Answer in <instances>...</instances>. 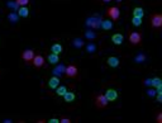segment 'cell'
<instances>
[{
  "instance_id": "obj_19",
  "label": "cell",
  "mask_w": 162,
  "mask_h": 123,
  "mask_svg": "<svg viewBox=\"0 0 162 123\" xmlns=\"http://www.w3.org/2000/svg\"><path fill=\"white\" fill-rule=\"evenodd\" d=\"M132 23H133L134 27H139V25L142 24V18H137V17H133V19H132Z\"/></svg>"
},
{
  "instance_id": "obj_13",
  "label": "cell",
  "mask_w": 162,
  "mask_h": 123,
  "mask_svg": "<svg viewBox=\"0 0 162 123\" xmlns=\"http://www.w3.org/2000/svg\"><path fill=\"white\" fill-rule=\"evenodd\" d=\"M111 41H113L114 45H122L123 36L122 34H119V33H115V34H113V37H111Z\"/></svg>"
},
{
  "instance_id": "obj_8",
  "label": "cell",
  "mask_w": 162,
  "mask_h": 123,
  "mask_svg": "<svg viewBox=\"0 0 162 123\" xmlns=\"http://www.w3.org/2000/svg\"><path fill=\"white\" fill-rule=\"evenodd\" d=\"M33 57H34V51H32V49H27V51H24L22 53V58L24 61H27V62L33 60Z\"/></svg>"
},
{
  "instance_id": "obj_12",
  "label": "cell",
  "mask_w": 162,
  "mask_h": 123,
  "mask_svg": "<svg viewBox=\"0 0 162 123\" xmlns=\"http://www.w3.org/2000/svg\"><path fill=\"white\" fill-rule=\"evenodd\" d=\"M75 98H76V95L72 92H66V94L63 95V99L66 103H71V102L75 100Z\"/></svg>"
},
{
  "instance_id": "obj_25",
  "label": "cell",
  "mask_w": 162,
  "mask_h": 123,
  "mask_svg": "<svg viewBox=\"0 0 162 123\" xmlns=\"http://www.w3.org/2000/svg\"><path fill=\"white\" fill-rule=\"evenodd\" d=\"M103 1H105V3H108V1H111V0H103Z\"/></svg>"
},
{
  "instance_id": "obj_21",
  "label": "cell",
  "mask_w": 162,
  "mask_h": 123,
  "mask_svg": "<svg viewBox=\"0 0 162 123\" xmlns=\"http://www.w3.org/2000/svg\"><path fill=\"white\" fill-rule=\"evenodd\" d=\"M152 85H155V86H158V85H161V80L158 78H156V79H153L152 80Z\"/></svg>"
},
{
  "instance_id": "obj_9",
  "label": "cell",
  "mask_w": 162,
  "mask_h": 123,
  "mask_svg": "<svg viewBox=\"0 0 162 123\" xmlns=\"http://www.w3.org/2000/svg\"><path fill=\"white\" fill-rule=\"evenodd\" d=\"M58 85H60V79H58L57 76H53V78H51L48 80V86L51 88V89H57Z\"/></svg>"
},
{
  "instance_id": "obj_7",
  "label": "cell",
  "mask_w": 162,
  "mask_h": 123,
  "mask_svg": "<svg viewBox=\"0 0 162 123\" xmlns=\"http://www.w3.org/2000/svg\"><path fill=\"white\" fill-rule=\"evenodd\" d=\"M32 64L36 67H42L45 65V58L41 56V55H34L33 60H32Z\"/></svg>"
},
{
  "instance_id": "obj_15",
  "label": "cell",
  "mask_w": 162,
  "mask_h": 123,
  "mask_svg": "<svg viewBox=\"0 0 162 123\" xmlns=\"http://www.w3.org/2000/svg\"><path fill=\"white\" fill-rule=\"evenodd\" d=\"M47 60H48V62H49V64L55 65V64H57L58 61H60V58H58V55H56V53H51V55L48 56V58H47Z\"/></svg>"
},
{
  "instance_id": "obj_3",
  "label": "cell",
  "mask_w": 162,
  "mask_h": 123,
  "mask_svg": "<svg viewBox=\"0 0 162 123\" xmlns=\"http://www.w3.org/2000/svg\"><path fill=\"white\" fill-rule=\"evenodd\" d=\"M65 74H66L67 78H75L77 75V67L75 65H70L65 69Z\"/></svg>"
},
{
  "instance_id": "obj_2",
  "label": "cell",
  "mask_w": 162,
  "mask_h": 123,
  "mask_svg": "<svg viewBox=\"0 0 162 123\" xmlns=\"http://www.w3.org/2000/svg\"><path fill=\"white\" fill-rule=\"evenodd\" d=\"M151 24L153 28H160L162 25V15L161 14H153L151 18Z\"/></svg>"
},
{
  "instance_id": "obj_24",
  "label": "cell",
  "mask_w": 162,
  "mask_h": 123,
  "mask_svg": "<svg viewBox=\"0 0 162 123\" xmlns=\"http://www.w3.org/2000/svg\"><path fill=\"white\" fill-rule=\"evenodd\" d=\"M48 122H49V123H58V122H60V119H57V118H52V119H49Z\"/></svg>"
},
{
  "instance_id": "obj_18",
  "label": "cell",
  "mask_w": 162,
  "mask_h": 123,
  "mask_svg": "<svg viewBox=\"0 0 162 123\" xmlns=\"http://www.w3.org/2000/svg\"><path fill=\"white\" fill-rule=\"evenodd\" d=\"M66 92H67L66 86H57V92H56V94H57L58 96H63L65 94H66Z\"/></svg>"
},
{
  "instance_id": "obj_4",
  "label": "cell",
  "mask_w": 162,
  "mask_h": 123,
  "mask_svg": "<svg viewBox=\"0 0 162 123\" xmlns=\"http://www.w3.org/2000/svg\"><path fill=\"white\" fill-rule=\"evenodd\" d=\"M141 41H142V36L138 32H133V33L129 34V42L132 45H138V43H141Z\"/></svg>"
},
{
  "instance_id": "obj_23",
  "label": "cell",
  "mask_w": 162,
  "mask_h": 123,
  "mask_svg": "<svg viewBox=\"0 0 162 123\" xmlns=\"http://www.w3.org/2000/svg\"><path fill=\"white\" fill-rule=\"evenodd\" d=\"M157 123H162V113H160L157 116Z\"/></svg>"
},
{
  "instance_id": "obj_10",
  "label": "cell",
  "mask_w": 162,
  "mask_h": 123,
  "mask_svg": "<svg viewBox=\"0 0 162 123\" xmlns=\"http://www.w3.org/2000/svg\"><path fill=\"white\" fill-rule=\"evenodd\" d=\"M108 65L110 67H118L119 66V58L115 56H111L108 58Z\"/></svg>"
},
{
  "instance_id": "obj_6",
  "label": "cell",
  "mask_w": 162,
  "mask_h": 123,
  "mask_svg": "<svg viewBox=\"0 0 162 123\" xmlns=\"http://www.w3.org/2000/svg\"><path fill=\"white\" fill-rule=\"evenodd\" d=\"M108 15L113 20H117L120 15V10L118 9L117 7H111V8H109L108 9Z\"/></svg>"
},
{
  "instance_id": "obj_5",
  "label": "cell",
  "mask_w": 162,
  "mask_h": 123,
  "mask_svg": "<svg viewBox=\"0 0 162 123\" xmlns=\"http://www.w3.org/2000/svg\"><path fill=\"white\" fill-rule=\"evenodd\" d=\"M104 95H105V98L108 99V102H114L118 99V93H117V90H114V89H108Z\"/></svg>"
},
{
  "instance_id": "obj_1",
  "label": "cell",
  "mask_w": 162,
  "mask_h": 123,
  "mask_svg": "<svg viewBox=\"0 0 162 123\" xmlns=\"http://www.w3.org/2000/svg\"><path fill=\"white\" fill-rule=\"evenodd\" d=\"M108 99L105 98V95L104 94H99L98 96L95 98V105L98 108H105L108 105Z\"/></svg>"
},
{
  "instance_id": "obj_16",
  "label": "cell",
  "mask_w": 162,
  "mask_h": 123,
  "mask_svg": "<svg viewBox=\"0 0 162 123\" xmlns=\"http://www.w3.org/2000/svg\"><path fill=\"white\" fill-rule=\"evenodd\" d=\"M101 28L104 29V31H110V29L113 28V23H111V20H104V22L101 23Z\"/></svg>"
},
{
  "instance_id": "obj_26",
  "label": "cell",
  "mask_w": 162,
  "mask_h": 123,
  "mask_svg": "<svg viewBox=\"0 0 162 123\" xmlns=\"http://www.w3.org/2000/svg\"><path fill=\"white\" fill-rule=\"evenodd\" d=\"M118 1H122V0H118Z\"/></svg>"
},
{
  "instance_id": "obj_22",
  "label": "cell",
  "mask_w": 162,
  "mask_h": 123,
  "mask_svg": "<svg viewBox=\"0 0 162 123\" xmlns=\"http://www.w3.org/2000/svg\"><path fill=\"white\" fill-rule=\"evenodd\" d=\"M60 122H61V123H70L71 121H70L69 118H61V119H60Z\"/></svg>"
},
{
  "instance_id": "obj_20",
  "label": "cell",
  "mask_w": 162,
  "mask_h": 123,
  "mask_svg": "<svg viewBox=\"0 0 162 123\" xmlns=\"http://www.w3.org/2000/svg\"><path fill=\"white\" fill-rule=\"evenodd\" d=\"M29 3V0H17V4L19 5V7H25Z\"/></svg>"
},
{
  "instance_id": "obj_11",
  "label": "cell",
  "mask_w": 162,
  "mask_h": 123,
  "mask_svg": "<svg viewBox=\"0 0 162 123\" xmlns=\"http://www.w3.org/2000/svg\"><path fill=\"white\" fill-rule=\"evenodd\" d=\"M18 15L22 17V18H27L29 15V9L27 7H20L18 9Z\"/></svg>"
},
{
  "instance_id": "obj_17",
  "label": "cell",
  "mask_w": 162,
  "mask_h": 123,
  "mask_svg": "<svg viewBox=\"0 0 162 123\" xmlns=\"http://www.w3.org/2000/svg\"><path fill=\"white\" fill-rule=\"evenodd\" d=\"M144 15V11L142 8H135L133 10V17H137V18H143Z\"/></svg>"
},
{
  "instance_id": "obj_14",
  "label": "cell",
  "mask_w": 162,
  "mask_h": 123,
  "mask_svg": "<svg viewBox=\"0 0 162 123\" xmlns=\"http://www.w3.org/2000/svg\"><path fill=\"white\" fill-rule=\"evenodd\" d=\"M62 46L61 45H58V43H55V45H52V47H51V51H52V53H56V55H60L61 52H62Z\"/></svg>"
}]
</instances>
